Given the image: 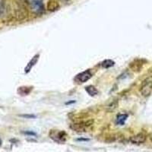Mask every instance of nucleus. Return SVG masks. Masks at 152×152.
<instances>
[{
  "instance_id": "1a4fd4ad",
  "label": "nucleus",
  "mask_w": 152,
  "mask_h": 152,
  "mask_svg": "<svg viewBox=\"0 0 152 152\" xmlns=\"http://www.w3.org/2000/svg\"><path fill=\"white\" fill-rule=\"evenodd\" d=\"M85 91H86L87 93L90 95V96H91V97H94V96H95V95H97V94H98L97 89L95 88L94 86H93V85L87 86L86 88H85Z\"/></svg>"
},
{
  "instance_id": "9b49d317",
  "label": "nucleus",
  "mask_w": 152,
  "mask_h": 152,
  "mask_svg": "<svg viewBox=\"0 0 152 152\" xmlns=\"http://www.w3.org/2000/svg\"><path fill=\"white\" fill-rule=\"evenodd\" d=\"M118 107V100H113V102H111L109 105L107 106V110L108 112H113Z\"/></svg>"
},
{
  "instance_id": "f257e3e1",
  "label": "nucleus",
  "mask_w": 152,
  "mask_h": 152,
  "mask_svg": "<svg viewBox=\"0 0 152 152\" xmlns=\"http://www.w3.org/2000/svg\"><path fill=\"white\" fill-rule=\"evenodd\" d=\"M152 92V77L149 76L142 81L140 86V93L143 97H148Z\"/></svg>"
},
{
  "instance_id": "9d476101",
  "label": "nucleus",
  "mask_w": 152,
  "mask_h": 152,
  "mask_svg": "<svg viewBox=\"0 0 152 152\" xmlns=\"http://www.w3.org/2000/svg\"><path fill=\"white\" fill-rule=\"evenodd\" d=\"M127 117H128L127 114H119L116 117V123L119 125H123Z\"/></svg>"
},
{
  "instance_id": "ddd939ff",
  "label": "nucleus",
  "mask_w": 152,
  "mask_h": 152,
  "mask_svg": "<svg viewBox=\"0 0 152 152\" xmlns=\"http://www.w3.org/2000/svg\"><path fill=\"white\" fill-rule=\"evenodd\" d=\"M31 88H28V87H21V88H19L18 92L21 95H27L31 92Z\"/></svg>"
},
{
  "instance_id": "f03ea898",
  "label": "nucleus",
  "mask_w": 152,
  "mask_h": 152,
  "mask_svg": "<svg viewBox=\"0 0 152 152\" xmlns=\"http://www.w3.org/2000/svg\"><path fill=\"white\" fill-rule=\"evenodd\" d=\"M50 138L58 143H63L66 140V133L64 131L51 130L50 133Z\"/></svg>"
},
{
  "instance_id": "0eeeda50",
  "label": "nucleus",
  "mask_w": 152,
  "mask_h": 152,
  "mask_svg": "<svg viewBox=\"0 0 152 152\" xmlns=\"http://www.w3.org/2000/svg\"><path fill=\"white\" fill-rule=\"evenodd\" d=\"M59 4L55 0H50L48 2V4H47V9L50 12H54V11L57 10L59 9Z\"/></svg>"
},
{
  "instance_id": "f8f14e48",
  "label": "nucleus",
  "mask_w": 152,
  "mask_h": 152,
  "mask_svg": "<svg viewBox=\"0 0 152 152\" xmlns=\"http://www.w3.org/2000/svg\"><path fill=\"white\" fill-rule=\"evenodd\" d=\"M114 64H115V62L111 59H106L101 63V66L104 69H109V68L113 66Z\"/></svg>"
},
{
  "instance_id": "4468645a",
  "label": "nucleus",
  "mask_w": 152,
  "mask_h": 152,
  "mask_svg": "<svg viewBox=\"0 0 152 152\" xmlns=\"http://www.w3.org/2000/svg\"><path fill=\"white\" fill-rule=\"evenodd\" d=\"M65 1H69V0H65Z\"/></svg>"
},
{
  "instance_id": "6e6552de",
  "label": "nucleus",
  "mask_w": 152,
  "mask_h": 152,
  "mask_svg": "<svg viewBox=\"0 0 152 152\" xmlns=\"http://www.w3.org/2000/svg\"><path fill=\"white\" fill-rule=\"evenodd\" d=\"M38 57H39V55L35 56L33 59L30 61V62L28 64V66H27L26 68H25V72L28 73V72H29L30 71H31V69H32V67H33V66H34L35 64H36L37 62Z\"/></svg>"
},
{
  "instance_id": "2eb2a0df",
  "label": "nucleus",
  "mask_w": 152,
  "mask_h": 152,
  "mask_svg": "<svg viewBox=\"0 0 152 152\" xmlns=\"http://www.w3.org/2000/svg\"><path fill=\"white\" fill-rule=\"evenodd\" d=\"M151 141H152V136H151Z\"/></svg>"
},
{
  "instance_id": "423d86ee",
  "label": "nucleus",
  "mask_w": 152,
  "mask_h": 152,
  "mask_svg": "<svg viewBox=\"0 0 152 152\" xmlns=\"http://www.w3.org/2000/svg\"><path fill=\"white\" fill-rule=\"evenodd\" d=\"M92 74L91 72V71L88 69V70H86V71L80 73L78 75L76 76V79L78 80L79 82L81 83H84V82H86L87 81L90 79L91 78Z\"/></svg>"
},
{
  "instance_id": "20e7f679",
  "label": "nucleus",
  "mask_w": 152,
  "mask_h": 152,
  "mask_svg": "<svg viewBox=\"0 0 152 152\" xmlns=\"http://www.w3.org/2000/svg\"><path fill=\"white\" fill-rule=\"evenodd\" d=\"M94 121L93 120H88V121L81 122V123H75V124H72L70 126V128L72 129L75 130V132H85L86 131V129L89 126H92Z\"/></svg>"
},
{
  "instance_id": "39448f33",
  "label": "nucleus",
  "mask_w": 152,
  "mask_h": 152,
  "mask_svg": "<svg viewBox=\"0 0 152 152\" xmlns=\"http://www.w3.org/2000/svg\"><path fill=\"white\" fill-rule=\"evenodd\" d=\"M146 141V135L144 133H138L130 138V142L135 145H141Z\"/></svg>"
},
{
  "instance_id": "7ed1b4c3",
  "label": "nucleus",
  "mask_w": 152,
  "mask_h": 152,
  "mask_svg": "<svg viewBox=\"0 0 152 152\" xmlns=\"http://www.w3.org/2000/svg\"><path fill=\"white\" fill-rule=\"evenodd\" d=\"M30 9L37 15H41L44 12V5L40 0H33L29 3Z\"/></svg>"
}]
</instances>
